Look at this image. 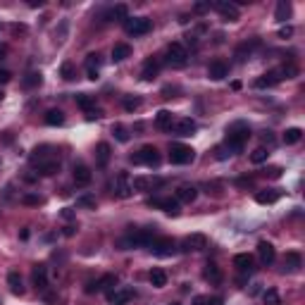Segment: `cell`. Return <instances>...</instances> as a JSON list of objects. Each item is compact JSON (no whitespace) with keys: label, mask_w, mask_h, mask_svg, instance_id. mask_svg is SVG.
Masks as SVG:
<instances>
[{"label":"cell","mask_w":305,"mask_h":305,"mask_svg":"<svg viewBox=\"0 0 305 305\" xmlns=\"http://www.w3.org/2000/svg\"><path fill=\"white\" fill-rule=\"evenodd\" d=\"M250 139V129L248 127H243L241 122L239 124H234L229 131H226V139H224V145L229 148V153L231 155H236V153H241L243 150V145H246V141Z\"/></svg>","instance_id":"cell-1"},{"label":"cell","mask_w":305,"mask_h":305,"mask_svg":"<svg viewBox=\"0 0 305 305\" xmlns=\"http://www.w3.org/2000/svg\"><path fill=\"white\" fill-rule=\"evenodd\" d=\"M195 160V150L186 143H172L169 145V162L172 165H191Z\"/></svg>","instance_id":"cell-2"},{"label":"cell","mask_w":305,"mask_h":305,"mask_svg":"<svg viewBox=\"0 0 305 305\" xmlns=\"http://www.w3.org/2000/svg\"><path fill=\"white\" fill-rule=\"evenodd\" d=\"M134 165H148V167H158L160 165V153L155 145H143L136 155L129 158Z\"/></svg>","instance_id":"cell-3"},{"label":"cell","mask_w":305,"mask_h":305,"mask_svg":"<svg viewBox=\"0 0 305 305\" xmlns=\"http://www.w3.org/2000/svg\"><path fill=\"white\" fill-rule=\"evenodd\" d=\"M186 62H189V53H186V48H184L179 41L167 46V64L181 69V67H186Z\"/></svg>","instance_id":"cell-4"},{"label":"cell","mask_w":305,"mask_h":305,"mask_svg":"<svg viewBox=\"0 0 305 305\" xmlns=\"http://www.w3.org/2000/svg\"><path fill=\"white\" fill-rule=\"evenodd\" d=\"M150 29H153V24L148 17H127L124 19V31L129 36H145Z\"/></svg>","instance_id":"cell-5"},{"label":"cell","mask_w":305,"mask_h":305,"mask_svg":"<svg viewBox=\"0 0 305 305\" xmlns=\"http://www.w3.org/2000/svg\"><path fill=\"white\" fill-rule=\"evenodd\" d=\"M148 205H150V208H160L169 217H179V212H181V208H179L181 203H179L177 198H150Z\"/></svg>","instance_id":"cell-6"},{"label":"cell","mask_w":305,"mask_h":305,"mask_svg":"<svg viewBox=\"0 0 305 305\" xmlns=\"http://www.w3.org/2000/svg\"><path fill=\"white\" fill-rule=\"evenodd\" d=\"M117 284H119L117 274H103L98 281H91L86 286V293H98V291H108L110 293L112 289H117Z\"/></svg>","instance_id":"cell-7"},{"label":"cell","mask_w":305,"mask_h":305,"mask_svg":"<svg viewBox=\"0 0 305 305\" xmlns=\"http://www.w3.org/2000/svg\"><path fill=\"white\" fill-rule=\"evenodd\" d=\"M150 250H153L155 255H160V257H167V255H172V253L177 250V243H174V239H169V236H160V239H153V241H150Z\"/></svg>","instance_id":"cell-8"},{"label":"cell","mask_w":305,"mask_h":305,"mask_svg":"<svg viewBox=\"0 0 305 305\" xmlns=\"http://www.w3.org/2000/svg\"><path fill=\"white\" fill-rule=\"evenodd\" d=\"M134 193V186H131V177L127 172H119L117 179H114V195L117 198H129Z\"/></svg>","instance_id":"cell-9"},{"label":"cell","mask_w":305,"mask_h":305,"mask_svg":"<svg viewBox=\"0 0 305 305\" xmlns=\"http://www.w3.org/2000/svg\"><path fill=\"white\" fill-rule=\"evenodd\" d=\"M203 248H208V236L205 234H191L181 243V250H186V253H198Z\"/></svg>","instance_id":"cell-10"},{"label":"cell","mask_w":305,"mask_h":305,"mask_svg":"<svg viewBox=\"0 0 305 305\" xmlns=\"http://www.w3.org/2000/svg\"><path fill=\"white\" fill-rule=\"evenodd\" d=\"M212 7L222 15L224 19H229V22H236V19H239V15H241V10H239L234 2H229V0H217Z\"/></svg>","instance_id":"cell-11"},{"label":"cell","mask_w":305,"mask_h":305,"mask_svg":"<svg viewBox=\"0 0 305 305\" xmlns=\"http://www.w3.org/2000/svg\"><path fill=\"white\" fill-rule=\"evenodd\" d=\"M134 298V289H112L108 293V303L110 305H127L129 301Z\"/></svg>","instance_id":"cell-12"},{"label":"cell","mask_w":305,"mask_h":305,"mask_svg":"<svg viewBox=\"0 0 305 305\" xmlns=\"http://www.w3.org/2000/svg\"><path fill=\"white\" fill-rule=\"evenodd\" d=\"M31 281L38 291H46L48 289V267L46 265H33L31 270Z\"/></svg>","instance_id":"cell-13"},{"label":"cell","mask_w":305,"mask_h":305,"mask_svg":"<svg viewBox=\"0 0 305 305\" xmlns=\"http://www.w3.org/2000/svg\"><path fill=\"white\" fill-rule=\"evenodd\" d=\"M169 131H174L177 136H191V134L195 131V122H193V119H189V117L177 119V122H172Z\"/></svg>","instance_id":"cell-14"},{"label":"cell","mask_w":305,"mask_h":305,"mask_svg":"<svg viewBox=\"0 0 305 305\" xmlns=\"http://www.w3.org/2000/svg\"><path fill=\"white\" fill-rule=\"evenodd\" d=\"M158 74H160V60H158V57H148V60L143 62L141 79H143V81H153Z\"/></svg>","instance_id":"cell-15"},{"label":"cell","mask_w":305,"mask_h":305,"mask_svg":"<svg viewBox=\"0 0 305 305\" xmlns=\"http://www.w3.org/2000/svg\"><path fill=\"white\" fill-rule=\"evenodd\" d=\"M284 77H281V72L279 69H270V72H265L260 79H255V88H272V86H277L279 81H281Z\"/></svg>","instance_id":"cell-16"},{"label":"cell","mask_w":305,"mask_h":305,"mask_svg":"<svg viewBox=\"0 0 305 305\" xmlns=\"http://www.w3.org/2000/svg\"><path fill=\"white\" fill-rule=\"evenodd\" d=\"M257 255H260V262H262V265H272L274 257H277V250H274V246H272L270 241H260V243H257Z\"/></svg>","instance_id":"cell-17"},{"label":"cell","mask_w":305,"mask_h":305,"mask_svg":"<svg viewBox=\"0 0 305 305\" xmlns=\"http://www.w3.org/2000/svg\"><path fill=\"white\" fill-rule=\"evenodd\" d=\"M226 74H229V67H226L224 60H215V62H210V67H208V77H210V79L222 81Z\"/></svg>","instance_id":"cell-18"},{"label":"cell","mask_w":305,"mask_h":305,"mask_svg":"<svg viewBox=\"0 0 305 305\" xmlns=\"http://www.w3.org/2000/svg\"><path fill=\"white\" fill-rule=\"evenodd\" d=\"M234 267L241 272V274H253V255H248V253H239L236 257H234Z\"/></svg>","instance_id":"cell-19"},{"label":"cell","mask_w":305,"mask_h":305,"mask_svg":"<svg viewBox=\"0 0 305 305\" xmlns=\"http://www.w3.org/2000/svg\"><path fill=\"white\" fill-rule=\"evenodd\" d=\"M50 145H41V148H36L33 153H31V165L41 167L43 162H48V160H55V155H50Z\"/></svg>","instance_id":"cell-20"},{"label":"cell","mask_w":305,"mask_h":305,"mask_svg":"<svg viewBox=\"0 0 305 305\" xmlns=\"http://www.w3.org/2000/svg\"><path fill=\"white\" fill-rule=\"evenodd\" d=\"M301 267H303V257H301V253H296V250L286 253V257H284V272H298Z\"/></svg>","instance_id":"cell-21"},{"label":"cell","mask_w":305,"mask_h":305,"mask_svg":"<svg viewBox=\"0 0 305 305\" xmlns=\"http://www.w3.org/2000/svg\"><path fill=\"white\" fill-rule=\"evenodd\" d=\"M98 72H100V55H98V53L86 55V74H88V79L96 81V79H98Z\"/></svg>","instance_id":"cell-22"},{"label":"cell","mask_w":305,"mask_h":305,"mask_svg":"<svg viewBox=\"0 0 305 305\" xmlns=\"http://www.w3.org/2000/svg\"><path fill=\"white\" fill-rule=\"evenodd\" d=\"M203 277H205V281H210V284H222V270L217 267V262H208L205 265V270H203Z\"/></svg>","instance_id":"cell-23"},{"label":"cell","mask_w":305,"mask_h":305,"mask_svg":"<svg viewBox=\"0 0 305 305\" xmlns=\"http://www.w3.org/2000/svg\"><path fill=\"white\" fill-rule=\"evenodd\" d=\"M260 46V38H253V41H246V43H241L239 48H236V57H239V62H246L250 55H253V50Z\"/></svg>","instance_id":"cell-24"},{"label":"cell","mask_w":305,"mask_h":305,"mask_svg":"<svg viewBox=\"0 0 305 305\" xmlns=\"http://www.w3.org/2000/svg\"><path fill=\"white\" fill-rule=\"evenodd\" d=\"M72 177H74V184H77V186H88V184H91V169L86 165H74Z\"/></svg>","instance_id":"cell-25"},{"label":"cell","mask_w":305,"mask_h":305,"mask_svg":"<svg viewBox=\"0 0 305 305\" xmlns=\"http://www.w3.org/2000/svg\"><path fill=\"white\" fill-rule=\"evenodd\" d=\"M174 198H177L179 203H193L195 198H198V189H195V186H179Z\"/></svg>","instance_id":"cell-26"},{"label":"cell","mask_w":305,"mask_h":305,"mask_svg":"<svg viewBox=\"0 0 305 305\" xmlns=\"http://www.w3.org/2000/svg\"><path fill=\"white\" fill-rule=\"evenodd\" d=\"M162 181H153L150 177H136V179H131V186H134V191H153L155 186H160Z\"/></svg>","instance_id":"cell-27"},{"label":"cell","mask_w":305,"mask_h":305,"mask_svg":"<svg viewBox=\"0 0 305 305\" xmlns=\"http://www.w3.org/2000/svg\"><path fill=\"white\" fill-rule=\"evenodd\" d=\"M110 155H112V148L108 145V143H98V145H96V162H98L100 167H108Z\"/></svg>","instance_id":"cell-28"},{"label":"cell","mask_w":305,"mask_h":305,"mask_svg":"<svg viewBox=\"0 0 305 305\" xmlns=\"http://www.w3.org/2000/svg\"><path fill=\"white\" fill-rule=\"evenodd\" d=\"M277 200H279L277 189H267V191H257V193H255V203H260V205H272V203H277Z\"/></svg>","instance_id":"cell-29"},{"label":"cell","mask_w":305,"mask_h":305,"mask_svg":"<svg viewBox=\"0 0 305 305\" xmlns=\"http://www.w3.org/2000/svg\"><path fill=\"white\" fill-rule=\"evenodd\" d=\"M7 286H10V291H12L15 296H24V284H22L19 272H10V274H7Z\"/></svg>","instance_id":"cell-30"},{"label":"cell","mask_w":305,"mask_h":305,"mask_svg":"<svg viewBox=\"0 0 305 305\" xmlns=\"http://www.w3.org/2000/svg\"><path fill=\"white\" fill-rule=\"evenodd\" d=\"M127 57H131V46L129 43H117L112 48V62H122Z\"/></svg>","instance_id":"cell-31"},{"label":"cell","mask_w":305,"mask_h":305,"mask_svg":"<svg viewBox=\"0 0 305 305\" xmlns=\"http://www.w3.org/2000/svg\"><path fill=\"white\" fill-rule=\"evenodd\" d=\"M172 112L169 110H160L158 114H155V127L158 129H162V131H169V127H172Z\"/></svg>","instance_id":"cell-32"},{"label":"cell","mask_w":305,"mask_h":305,"mask_svg":"<svg viewBox=\"0 0 305 305\" xmlns=\"http://www.w3.org/2000/svg\"><path fill=\"white\" fill-rule=\"evenodd\" d=\"M77 105L88 114V112H93V108H96V100H93V96H88V93H77Z\"/></svg>","instance_id":"cell-33"},{"label":"cell","mask_w":305,"mask_h":305,"mask_svg":"<svg viewBox=\"0 0 305 305\" xmlns=\"http://www.w3.org/2000/svg\"><path fill=\"white\" fill-rule=\"evenodd\" d=\"M301 139H303V129H298V127H291V129L284 131V143L286 145H296Z\"/></svg>","instance_id":"cell-34"},{"label":"cell","mask_w":305,"mask_h":305,"mask_svg":"<svg viewBox=\"0 0 305 305\" xmlns=\"http://www.w3.org/2000/svg\"><path fill=\"white\" fill-rule=\"evenodd\" d=\"M46 124H48V127H62V124H64V112L48 110L46 112Z\"/></svg>","instance_id":"cell-35"},{"label":"cell","mask_w":305,"mask_h":305,"mask_svg":"<svg viewBox=\"0 0 305 305\" xmlns=\"http://www.w3.org/2000/svg\"><path fill=\"white\" fill-rule=\"evenodd\" d=\"M289 17H291V2H286V0L277 2V12H274V19H277V22H286Z\"/></svg>","instance_id":"cell-36"},{"label":"cell","mask_w":305,"mask_h":305,"mask_svg":"<svg viewBox=\"0 0 305 305\" xmlns=\"http://www.w3.org/2000/svg\"><path fill=\"white\" fill-rule=\"evenodd\" d=\"M150 284H153L155 289H162V286L167 284V272H165V270L155 267V270L150 272Z\"/></svg>","instance_id":"cell-37"},{"label":"cell","mask_w":305,"mask_h":305,"mask_svg":"<svg viewBox=\"0 0 305 305\" xmlns=\"http://www.w3.org/2000/svg\"><path fill=\"white\" fill-rule=\"evenodd\" d=\"M38 172L43 174V177H53V174H57L60 172V160H48V162H43V165L38 167Z\"/></svg>","instance_id":"cell-38"},{"label":"cell","mask_w":305,"mask_h":305,"mask_svg":"<svg viewBox=\"0 0 305 305\" xmlns=\"http://www.w3.org/2000/svg\"><path fill=\"white\" fill-rule=\"evenodd\" d=\"M267 158H270V153H267V148H262V145L250 153V162H253V165H262V162H267Z\"/></svg>","instance_id":"cell-39"},{"label":"cell","mask_w":305,"mask_h":305,"mask_svg":"<svg viewBox=\"0 0 305 305\" xmlns=\"http://www.w3.org/2000/svg\"><path fill=\"white\" fill-rule=\"evenodd\" d=\"M112 134H114V139L119 141V143H127V141L131 139V134H129V129L124 124H112Z\"/></svg>","instance_id":"cell-40"},{"label":"cell","mask_w":305,"mask_h":305,"mask_svg":"<svg viewBox=\"0 0 305 305\" xmlns=\"http://www.w3.org/2000/svg\"><path fill=\"white\" fill-rule=\"evenodd\" d=\"M262 301H265V305H281V296L277 289H267L262 293Z\"/></svg>","instance_id":"cell-41"},{"label":"cell","mask_w":305,"mask_h":305,"mask_svg":"<svg viewBox=\"0 0 305 305\" xmlns=\"http://www.w3.org/2000/svg\"><path fill=\"white\" fill-rule=\"evenodd\" d=\"M129 15V7L127 5H114L110 12H108V19H127Z\"/></svg>","instance_id":"cell-42"},{"label":"cell","mask_w":305,"mask_h":305,"mask_svg":"<svg viewBox=\"0 0 305 305\" xmlns=\"http://www.w3.org/2000/svg\"><path fill=\"white\" fill-rule=\"evenodd\" d=\"M60 77H62L64 81H72V79L77 77V72H74V64H72V62H64V64L60 67Z\"/></svg>","instance_id":"cell-43"},{"label":"cell","mask_w":305,"mask_h":305,"mask_svg":"<svg viewBox=\"0 0 305 305\" xmlns=\"http://www.w3.org/2000/svg\"><path fill=\"white\" fill-rule=\"evenodd\" d=\"M41 81H43L41 72H29L27 79H24V86H27V88H36V86H41Z\"/></svg>","instance_id":"cell-44"},{"label":"cell","mask_w":305,"mask_h":305,"mask_svg":"<svg viewBox=\"0 0 305 305\" xmlns=\"http://www.w3.org/2000/svg\"><path fill=\"white\" fill-rule=\"evenodd\" d=\"M141 108V98L139 96H134V98H131V96H129V98H124V110L127 112H134V110H139Z\"/></svg>","instance_id":"cell-45"},{"label":"cell","mask_w":305,"mask_h":305,"mask_svg":"<svg viewBox=\"0 0 305 305\" xmlns=\"http://www.w3.org/2000/svg\"><path fill=\"white\" fill-rule=\"evenodd\" d=\"M77 205H79V208L96 210V198H93V195H79V198H77Z\"/></svg>","instance_id":"cell-46"},{"label":"cell","mask_w":305,"mask_h":305,"mask_svg":"<svg viewBox=\"0 0 305 305\" xmlns=\"http://www.w3.org/2000/svg\"><path fill=\"white\" fill-rule=\"evenodd\" d=\"M22 203H24V205H41V203H43V198H41V195H24V198H22Z\"/></svg>","instance_id":"cell-47"},{"label":"cell","mask_w":305,"mask_h":305,"mask_svg":"<svg viewBox=\"0 0 305 305\" xmlns=\"http://www.w3.org/2000/svg\"><path fill=\"white\" fill-rule=\"evenodd\" d=\"M281 172H284L281 167H267V169H265V177H270V179H279Z\"/></svg>","instance_id":"cell-48"},{"label":"cell","mask_w":305,"mask_h":305,"mask_svg":"<svg viewBox=\"0 0 305 305\" xmlns=\"http://www.w3.org/2000/svg\"><path fill=\"white\" fill-rule=\"evenodd\" d=\"M236 186H241V189H253L255 181H253V177H241V179L236 181Z\"/></svg>","instance_id":"cell-49"},{"label":"cell","mask_w":305,"mask_h":305,"mask_svg":"<svg viewBox=\"0 0 305 305\" xmlns=\"http://www.w3.org/2000/svg\"><path fill=\"white\" fill-rule=\"evenodd\" d=\"M274 143H277V141H274V136H272L270 131H267V134H262V148H265V145H267V148H272Z\"/></svg>","instance_id":"cell-50"},{"label":"cell","mask_w":305,"mask_h":305,"mask_svg":"<svg viewBox=\"0 0 305 305\" xmlns=\"http://www.w3.org/2000/svg\"><path fill=\"white\" fill-rule=\"evenodd\" d=\"M229 155H231V153H229L226 145H220V148H217V160H226Z\"/></svg>","instance_id":"cell-51"},{"label":"cell","mask_w":305,"mask_h":305,"mask_svg":"<svg viewBox=\"0 0 305 305\" xmlns=\"http://www.w3.org/2000/svg\"><path fill=\"white\" fill-rule=\"evenodd\" d=\"M10 81H12V72L0 69V83H10Z\"/></svg>","instance_id":"cell-52"},{"label":"cell","mask_w":305,"mask_h":305,"mask_svg":"<svg viewBox=\"0 0 305 305\" xmlns=\"http://www.w3.org/2000/svg\"><path fill=\"white\" fill-rule=\"evenodd\" d=\"M205 305H224L222 296H212V298H205Z\"/></svg>","instance_id":"cell-53"},{"label":"cell","mask_w":305,"mask_h":305,"mask_svg":"<svg viewBox=\"0 0 305 305\" xmlns=\"http://www.w3.org/2000/svg\"><path fill=\"white\" fill-rule=\"evenodd\" d=\"M291 36H293V29L291 27H284L279 31V38H291Z\"/></svg>","instance_id":"cell-54"},{"label":"cell","mask_w":305,"mask_h":305,"mask_svg":"<svg viewBox=\"0 0 305 305\" xmlns=\"http://www.w3.org/2000/svg\"><path fill=\"white\" fill-rule=\"evenodd\" d=\"M212 5L210 2H195V12H208Z\"/></svg>","instance_id":"cell-55"},{"label":"cell","mask_w":305,"mask_h":305,"mask_svg":"<svg viewBox=\"0 0 305 305\" xmlns=\"http://www.w3.org/2000/svg\"><path fill=\"white\" fill-rule=\"evenodd\" d=\"M62 217H64V220H72V217H74V212H72V208H64V212H62Z\"/></svg>","instance_id":"cell-56"},{"label":"cell","mask_w":305,"mask_h":305,"mask_svg":"<svg viewBox=\"0 0 305 305\" xmlns=\"http://www.w3.org/2000/svg\"><path fill=\"white\" fill-rule=\"evenodd\" d=\"M193 303H195V305H205V298H203V296H198V298H195Z\"/></svg>","instance_id":"cell-57"},{"label":"cell","mask_w":305,"mask_h":305,"mask_svg":"<svg viewBox=\"0 0 305 305\" xmlns=\"http://www.w3.org/2000/svg\"><path fill=\"white\" fill-rule=\"evenodd\" d=\"M0 103H2V93H0Z\"/></svg>","instance_id":"cell-58"},{"label":"cell","mask_w":305,"mask_h":305,"mask_svg":"<svg viewBox=\"0 0 305 305\" xmlns=\"http://www.w3.org/2000/svg\"><path fill=\"white\" fill-rule=\"evenodd\" d=\"M169 305H179V303H169Z\"/></svg>","instance_id":"cell-59"}]
</instances>
